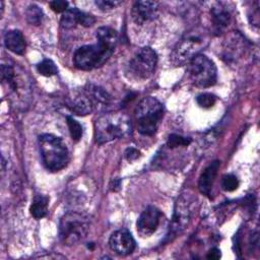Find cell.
<instances>
[{"mask_svg": "<svg viewBox=\"0 0 260 260\" xmlns=\"http://www.w3.org/2000/svg\"><path fill=\"white\" fill-rule=\"evenodd\" d=\"M84 91L87 93V95L91 100L94 108L107 107L111 104L112 96L109 94V92L106 89H104L99 85H95L92 83L87 84Z\"/></svg>", "mask_w": 260, "mask_h": 260, "instance_id": "cell-18", "label": "cell"}, {"mask_svg": "<svg viewBox=\"0 0 260 260\" xmlns=\"http://www.w3.org/2000/svg\"><path fill=\"white\" fill-rule=\"evenodd\" d=\"M89 218L80 212L69 211L59 222V239L66 246H72L82 241L89 231Z\"/></svg>", "mask_w": 260, "mask_h": 260, "instance_id": "cell-6", "label": "cell"}, {"mask_svg": "<svg viewBox=\"0 0 260 260\" xmlns=\"http://www.w3.org/2000/svg\"><path fill=\"white\" fill-rule=\"evenodd\" d=\"M219 166H220V161L214 160L201 174L199 181H198V188L202 194H204L206 196L210 195V192H211L213 183L215 181Z\"/></svg>", "mask_w": 260, "mask_h": 260, "instance_id": "cell-16", "label": "cell"}, {"mask_svg": "<svg viewBox=\"0 0 260 260\" xmlns=\"http://www.w3.org/2000/svg\"><path fill=\"white\" fill-rule=\"evenodd\" d=\"M25 16H26V19L27 21L32 25H39L41 24L42 22V19H43V11L42 9L36 5V4H31L29 5L27 8H26V11H25Z\"/></svg>", "mask_w": 260, "mask_h": 260, "instance_id": "cell-21", "label": "cell"}, {"mask_svg": "<svg viewBox=\"0 0 260 260\" xmlns=\"http://www.w3.org/2000/svg\"><path fill=\"white\" fill-rule=\"evenodd\" d=\"M98 42L92 45L79 47L73 56V63L80 70H91L102 66L113 54L118 37L104 31L95 36Z\"/></svg>", "mask_w": 260, "mask_h": 260, "instance_id": "cell-1", "label": "cell"}, {"mask_svg": "<svg viewBox=\"0 0 260 260\" xmlns=\"http://www.w3.org/2000/svg\"><path fill=\"white\" fill-rule=\"evenodd\" d=\"M161 211L155 206L146 207L137 219L136 228L138 234L142 238L151 236L156 230L160 222Z\"/></svg>", "mask_w": 260, "mask_h": 260, "instance_id": "cell-10", "label": "cell"}, {"mask_svg": "<svg viewBox=\"0 0 260 260\" xmlns=\"http://www.w3.org/2000/svg\"><path fill=\"white\" fill-rule=\"evenodd\" d=\"M4 44L6 48L17 55H22L25 51V40L22 32L18 29H12L5 34Z\"/></svg>", "mask_w": 260, "mask_h": 260, "instance_id": "cell-17", "label": "cell"}, {"mask_svg": "<svg viewBox=\"0 0 260 260\" xmlns=\"http://www.w3.org/2000/svg\"><path fill=\"white\" fill-rule=\"evenodd\" d=\"M157 64V55L149 47L139 49L130 59L128 73L137 80L148 79L154 72Z\"/></svg>", "mask_w": 260, "mask_h": 260, "instance_id": "cell-9", "label": "cell"}, {"mask_svg": "<svg viewBox=\"0 0 260 260\" xmlns=\"http://www.w3.org/2000/svg\"><path fill=\"white\" fill-rule=\"evenodd\" d=\"M131 120L122 113H109L99 117L94 122V138L98 144L114 139L124 138L131 133Z\"/></svg>", "mask_w": 260, "mask_h": 260, "instance_id": "cell-2", "label": "cell"}, {"mask_svg": "<svg viewBox=\"0 0 260 260\" xmlns=\"http://www.w3.org/2000/svg\"><path fill=\"white\" fill-rule=\"evenodd\" d=\"M210 14H211L214 34L219 35L223 32L231 22L230 11L223 5L217 3L211 8Z\"/></svg>", "mask_w": 260, "mask_h": 260, "instance_id": "cell-15", "label": "cell"}, {"mask_svg": "<svg viewBox=\"0 0 260 260\" xmlns=\"http://www.w3.org/2000/svg\"><path fill=\"white\" fill-rule=\"evenodd\" d=\"M66 121H67V126H68L72 140H74V141L80 140V138L82 136V126L75 119H73L70 116L66 117Z\"/></svg>", "mask_w": 260, "mask_h": 260, "instance_id": "cell-23", "label": "cell"}, {"mask_svg": "<svg viewBox=\"0 0 260 260\" xmlns=\"http://www.w3.org/2000/svg\"><path fill=\"white\" fill-rule=\"evenodd\" d=\"M221 187L224 191L233 192L238 189L239 187V180L238 178L233 174H228L222 177L221 180Z\"/></svg>", "mask_w": 260, "mask_h": 260, "instance_id": "cell-26", "label": "cell"}, {"mask_svg": "<svg viewBox=\"0 0 260 260\" xmlns=\"http://www.w3.org/2000/svg\"><path fill=\"white\" fill-rule=\"evenodd\" d=\"M95 19L92 15L80 11L76 7L68 8L61 16L60 23L65 28H71L80 23L84 26H90L94 23Z\"/></svg>", "mask_w": 260, "mask_h": 260, "instance_id": "cell-13", "label": "cell"}, {"mask_svg": "<svg viewBox=\"0 0 260 260\" xmlns=\"http://www.w3.org/2000/svg\"><path fill=\"white\" fill-rule=\"evenodd\" d=\"M244 49H245L244 39L241 37L240 34L236 31V34L232 36L231 40L226 42V46L223 49L224 51L223 58H225L226 61L229 62L234 61L244 52Z\"/></svg>", "mask_w": 260, "mask_h": 260, "instance_id": "cell-19", "label": "cell"}, {"mask_svg": "<svg viewBox=\"0 0 260 260\" xmlns=\"http://www.w3.org/2000/svg\"><path fill=\"white\" fill-rule=\"evenodd\" d=\"M121 4V1H113V0H98L95 1V5L103 11L112 10L116 6Z\"/></svg>", "mask_w": 260, "mask_h": 260, "instance_id": "cell-27", "label": "cell"}, {"mask_svg": "<svg viewBox=\"0 0 260 260\" xmlns=\"http://www.w3.org/2000/svg\"><path fill=\"white\" fill-rule=\"evenodd\" d=\"M68 107L71 110V112L78 116H86L90 114L94 109L91 100L85 91L73 94V98L69 99Z\"/></svg>", "mask_w": 260, "mask_h": 260, "instance_id": "cell-14", "label": "cell"}, {"mask_svg": "<svg viewBox=\"0 0 260 260\" xmlns=\"http://www.w3.org/2000/svg\"><path fill=\"white\" fill-rule=\"evenodd\" d=\"M51 9L57 13H64L67 9H68V2L67 1H63V0H55V1H51L49 3Z\"/></svg>", "mask_w": 260, "mask_h": 260, "instance_id": "cell-28", "label": "cell"}, {"mask_svg": "<svg viewBox=\"0 0 260 260\" xmlns=\"http://www.w3.org/2000/svg\"><path fill=\"white\" fill-rule=\"evenodd\" d=\"M164 116L161 103L153 96H146L140 101L135 109L137 128L140 134L145 136L153 135Z\"/></svg>", "mask_w": 260, "mask_h": 260, "instance_id": "cell-5", "label": "cell"}, {"mask_svg": "<svg viewBox=\"0 0 260 260\" xmlns=\"http://www.w3.org/2000/svg\"><path fill=\"white\" fill-rule=\"evenodd\" d=\"M37 70L44 76H52L58 73V68L50 59H44L37 65Z\"/></svg>", "mask_w": 260, "mask_h": 260, "instance_id": "cell-22", "label": "cell"}, {"mask_svg": "<svg viewBox=\"0 0 260 260\" xmlns=\"http://www.w3.org/2000/svg\"><path fill=\"white\" fill-rule=\"evenodd\" d=\"M189 75L194 85L202 88L210 87L217 79L216 66L207 56L198 54L189 62Z\"/></svg>", "mask_w": 260, "mask_h": 260, "instance_id": "cell-8", "label": "cell"}, {"mask_svg": "<svg viewBox=\"0 0 260 260\" xmlns=\"http://www.w3.org/2000/svg\"><path fill=\"white\" fill-rule=\"evenodd\" d=\"M216 96L212 93H209V92H204V93H201L199 94L197 98H196V102L198 104V106L200 108H203V109H210L212 108L215 103H216Z\"/></svg>", "mask_w": 260, "mask_h": 260, "instance_id": "cell-25", "label": "cell"}, {"mask_svg": "<svg viewBox=\"0 0 260 260\" xmlns=\"http://www.w3.org/2000/svg\"><path fill=\"white\" fill-rule=\"evenodd\" d=\"M191 138L184 137L179 134H171L168 138L167 145L169 148H176L179 146H187L191 143Z\"/></svg>", "mask_w": 260, "mask_h": 260, "instance_id": "cell-24", "label": "cell"}, {"mask_svg": "<svg viewBox=\"0 0 260 260\" xmlns=\"http://www.w3.org/2000/svg\"><path fill=\"white\" fill-rule=\"evenodd\" d=\"M48 203H49V198L47 196L42 194L36 195L29 208L30 214L36 219H41L45 217L48 213Z\"/></svg>", "mask_w": 260, "mask_h": 260, "instance_id": "cell-20", "label": "cell"}, {"mask_svg": "<svg viewBox=\"0 0 260 260\" xmlns=\"http://www.w3.org/2000/svg\"><path fill=\"white\" fill-rule=\"evenodd\" d=\"M39 146L45 168L51 172L64 169L69 161V151L65 142L53 134L39 136Z\"/></svg>", "mask_w": 260, "mask_h": 260, "instance_id": "cell-3", "label": "cell"}, {"mask_svg": "<svg viewBox=\"0 0 260 260\" xmlns=\"http://www.w3.org/2000/svg\"><path fill=\"white\" fill-rule=\"evenodd\" d=\"M139 156V151L135 148H128L126 151H125V157L129 160V161H132V160H135L137 157Z\"/></svg>", "mask_w": 260, "mask_h": 260, "instance_id": "cell-29", "label": "cell"}, {"mask_svg": "<svg viewBox=\"0 0 260 260\" xmlns=\"http://www.w3.org/2000/svg\"><path fill=\"white\" fill-rule=\"evenodd\" d=\"M109 246L117 255L126 256L134 251L136 243L129 231L121 229L111 235L109 239Z\"/></svg>", "mask_w": 260, "mask_h": 260, "instance_id": "cell-11", "label": "cell"}, {"mask_svg": "<svg viewBox=\"0 0 260 260\" xmlns=\"http://www.w3.org/2000/svg\"><path fill=\"white\" fill-rule=\"evenodd\" d=\"M196 204L197 199L191 192H184L178 197L175 203L169 233L166 237L167 241H172L189 225L195 213Z\"/></svg>", "mask_w": 260, "mask_h": 260, "instance_id": "cell-7", "label": "cell"}, {"mask_svg": "<svg viewBox=\"0 0 260 260\" xmlns=\"http://www.w3.org/2000/svg\"><path fill=\"white\" fill-rule=\"evenodd\" d=\"M220 257H221V253H220V250L217 248H213V249L209 250V252L206 255V258L210 259V260H217Z\"/></svg>", "mask_w": 260, "mask_h": 260, "instance_id": "cell-30", "label": "cell"}, {"mask_svg": "<svg viewBox=\"0 0 260 260\" xmlns=\"http://www.w3.org/2000/svg\"><path fill=\"white\" fill-rule=\"evenodd\" d=\"M208 32L203 28H193L187 31L179 41L172 54V62L176 66H181L190 62L208 44Z\"/></svg>", "mask_w": 260, "mask_h": 260, "instance_id": "cell-4", "label": "cell"}, {"mask_svg": "<svg viewBox=\"0 0 260 260\" xmlns=\"http://www.w3.org/2000/svg\"><path fill=\"white\" fill-rule=\"evenodd\" d=\"M158 3L155 1H137L134 3L131 15L137 24H143L157 16Z\"/></svg>", "mask_w": 260, "mask_h": 260, "instance_id": "cell-12", "label": "cell"}]
</instances>
